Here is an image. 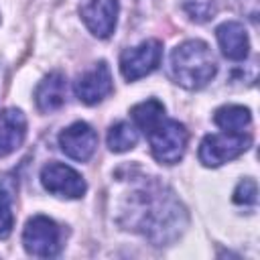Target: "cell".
I'll list each match as a JSON object with an SVG mask.
<instances>
[{"mask_svg":"<svg viewBox=\"0 0 260 260\" xmlns=\"http://www.w3.org/2000/svg\"><path fill=\"white\" fill-rule=\"evenodd\" d=\"M110 91H112V71L106 61L95 63L75 81V95L87 106L102 102L106 95H110Z\"/></svg>","mask_w":260,"mask_h":260,"instance_id":"10","label":"cell"},{"mask_svg":"<svg viewBox=\"0 0 260 260\" xmlns=\"http://www.w3.org/2000/svg\"><path fill=\"white\" fill-rule=\"evenodd\" d=\"M258 195V187H256V181L252 179H244L238 183L236 191H234V201L238 205H254L256 203V197Z\"/></svg>","mask_w":260,"mask_h":260,"instance_id":"19","label":"cell"},{"mask_svg":"<svg viewBox=\"0 0 260 260\" xmlns=\"http://www.w3.org/2000/svg\"><path fill=\"white\" fill-rule=\"evenodd\" d=\"M183 8L195 22H205L215 14V0H183Z\"/></svg>","mask_w":260,"mask_h":260,"instance_id":"17","label":"cell"},{"mask_svg":"<svg viewBox=\"0 0 260 260\" xmlns=\"http://www.w3.org/2000/svg\"><path fill=\"white\" fill-rule=\"evenodd\" d=\"M59 146L69 158L85 162L95 152L98 134L87 122H73L59 134Z\"/></svg>","mask_w":260,"mask_h":260,"instance_id":"9","label":"cell"},{"mask_svg":"<svg viewBox=\"0 0 260 260\" xmlns=\"http://www.w3.org/2000/svg\"><path fill=\"white\" fill-rule=\"evenodd\" d=\"M169 69H171V77L181 87L201 89L213 79L217 71V63L207 43L199 39H191L173 49Z\"/></svg>","mask_w":260,"mask_h":260,"instance_id":"2","label":"cell"},{"mask_svg":"<svg viewBox=\"0 0 260 260\" xmlns=\"http://www.w3.org/2000/svg\"><path fill=\"white\" fill-rule=\"evenodd\" d=\"M118 10V0H81L79 4V14L85 26L100 39H108L114 32Z\"/></svg>","mask_w":260,"mask_h":260,"instance_id":"8","label":"cell"},{"mask_svg":"<svg viewBox=\"0 0 260 260\" xmlns=\"http://www.w3.org/2000/svg\"><path fill=\"white\" fill-rule=\"evenodd\" d=\"M138 142V132L130 122H116L108 130V146L112 152H126Z\"/></svg>","mask_w":260,"mask_h":260,"instance_id":"15","label":"cell"},{"mask_svg":"<svg viewBox=\"0 0 260 260\" xmlns=\"http://www.w3.org/2000/svg\"><path fill=\"white\" fill-rule=\"evenodd\" d=\"M130 114H132V120L136 122V126L146 134L165 116V106L158 100H146V102L136 104L130 110Z\"/></svg>","mask_w":260,"mask_h":260,"instance_id":"16","label":"cell"},{"mask_svg":"<svg viewBox=\"0 0 260 260\" xmlns=\"http://www.w3.org/2000/svg\"><path fill=\"white\" fill-rule=\"evenodd\" d=\"M41 183L49 193L57 197H67V199H77L87 189L83 177L75 169L61 162L45 165L41 169Z\"/></svg>","mask_w":260,"mask_h":260,"instance_id":"7","label":"cell"},{"mask_svg":"<svg viewBox=\"0 0 260 260\" xmlns=\"http://www.w3.org/2000/svg\"><path fill=\"white\" fill-rule=\"evenodd\" d=\"M14 225V213H12V197L6 189L0 187V240H6Z\"/></svg>","mask_w":260,"mask_h":260,"instance_id":"18","label":"cell"},{"mask_svg":"<svg viewBox=\"0 0 260 260\" xmlns=\"http://www.w3.org/2000/svg\"><path fill=\"white\" fill-rule=\"evenodd\" d=\"M215 37H217V43H219L221 53L228 59L242 61V59L248 57L250 41H248V32H246V28H244L242 22L228 20V22L219 24L217 30H215Z\"/></svg>","mask_w":260,"mask_h":260,"instance_id":"11","label":"cell"},{"mask_svg":"<svg viewBox=\"0 0 260 260\" xmlns=\"http://www.w3.org/2000/svg\"><path fill=\"white\" fill-rule=\"evenodd\" d=\"M67 98V79L63 73L53 71L35 89V102L41 112H55L65 104Z\"/></svg>","mask_w":260,"mask_h":260,"instance_id":"13","label":"cell"},{"mask_svg":"<svg viewBox=\"0 0 260 260\" xmlns=\"http://www.w3.org/2000/svg\"><path fill=\"white\" fill-rule=\"evenodd\" d=\"M26 136V118L20 110L8 108L0 114V156L14 152Z\"/></svg>","mask_w":260,"mask_h":260,"instance_id":"12","label":"cell"},{"mask_svg":"<svg viewBox=\"0 0 260 260\" xmlns=\"http://www.w3.org/2000/svg\"><path fill=\"white\" fill-rule=\"evenodd\" d=\"M130 228L142 232L152 242H167L169 238L177 236L181 230L179 203L173 195H162L160 187H142L128 197Z\"/></svg>","mask_w":260,"mask_h":260,"instance_id":"1","label":"cell"},{"mask_svg":"<svg viewBox=\"0 0 260 260\" xmlns=\"http://www.w3.org/2000/svg\"><path fill=\"white\" fill-rule=\"evenodd\" d=\"M24 250L37 258H53L61 248L59 225L47 215H35L26 221L22 232Z\"/></svg>","mask_w":260,"mask_h":260,"instance_id":"5","label":"cell"},{"mask_svg":"<svg viewBox=\"0 0 260 260\" xmlns=\"http://www.w3.org/2000/svg\"><path fill=\"white\" fill-rule=\"evenodd\" d=\"M148 144H150V152L152 156L162 162V165H175L183 158L185 148H187V128L177 122V120H169V118H160L148 132Z\"/></svg>","mask_w":260,"mask_h":260,"instance_id":"3","label":"cell"},{"mask_svg":"<svg viewBox=\"0 0 260 260\" xmlns=\"http://www.w3.org/2000/svg\"><path fill=\"white\" fill-rule=\"evenodd\" d=\"M252 144L250 134H207L199 144V160L205 167H219L244 154Z\"/></svg>","mask_w":260,"mask_h":260,"instance_id":"4","label":"cell"},{"mask_svg":"<svg viewBox=\"0 0 260 260\" xmlns=\"http://www.w3.org/2000/svg\"><path fill=\"white\" fill-rule=\"evenodd\" d=\"M162 57V45L156 39H148L142 41L140 45L126 49L120 55V71L124 75V79L128 81H136L148 73H152Z\"/></svg>","mask_w":260,"mask_h":260,"instance_id":"6","label":"cell"},{"mask_svg":"<svg viewBox=\"0 0 260 260\" xmlns=\"http://www.w3.org/2000/svg\"><path fill=\"white\" fill-rule=\"evenodd\" d=\"M213 122L223 130L232 134H244L252 124V114L244 106H221L213 114Z\"/></svg>","mask_w":260,"mask_h":260,"instance_id":"14","label":"cell"}]
</instances>
